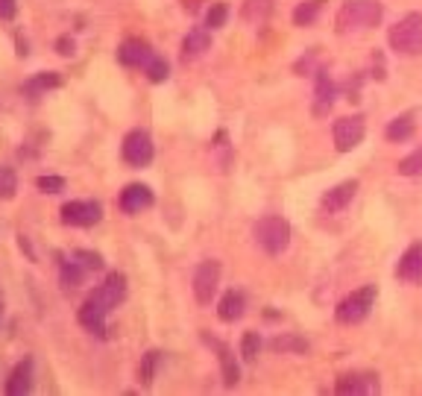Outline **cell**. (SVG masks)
Returning <instances> with one entry per match:
<instances>
[{"instance_id": "obj_1", "label": "cell", "mask_w": 422, "mask_h": 396, "mask_svg": "<svg viewBox=\"0 0 422 396\" xmlns=\"http://www.w3.org/2000/svg\"><path fill=\"white\" fill-rule=\"evenodd\" d=\"M381 9L378 0H346L337 12V33H352V30H370L381 24Z\"/></svg>"}, {"instance_id": "obj_2", "label": "cell", "mask_w": 422, "mask_h": 396, "mask_svg": "<svg viewBox=\"0 0 422 396\" xmlns=\"http://www.w3.org/2000/svg\"><path fill=\"white\" fill-rule=\"evenodd\" d=\"M390 50L399 56H419L422 53V15L408 12L402 21H396L387 33Z\"/></svg>"}, {"instance_id": "obj_3", "label": "cell", "mask_w": 422, "mask_h": 396, "mask_svg": "<svg viewBox=\"0 0 422 396\" xmlns=\"http://www.w3.org/2000/svg\"><path fill=\"white\" fill-rule=\"evenodd\" d=\"M255 244L267 255H281L291 247V223L279 214H267L255 223Z\"/></svg>"}, {"instance_id": "obj_4", "label": "cell", "mask_w": 422, "mask_h": 396, "mask_svg": "<svg viewBox=\"0 0 422 396\" xmlns=\"http://www.w3.org/2000/svg\"><path fill=\"white\" fill-rule=\"evenodd\" d=\"M373 303H375V285H364L361 291L349 293L346 300H340V305H337V311H334V314H337V323L355 326V323H361V320H367Z\"/></svg>"}, {"instance_id": "obj_5", "label": "cell", "mask_w": 422, "mask_h": 396, "mask_svg": "<svg viewBox=\"0 0 422 396\" xmlns=\"http://www.w3.org/2000/svg\"><path fill=\"white\" fill-rule=\"evenodd\" d=\"M120 156L129 168H147L156 156V147H153V138L147 129H132L127 132L124 144H120Z\"/></svg>"}, {"instance_id": "obj_6", "label": "cell", "mask_w": 422, "mask_h": 396, "mask_svg": "<svg viewBox=\"0 0 422 396\" xmlns=\"http://www.w3.org/2000/svg\"><path fill=\"white\" fill-rule=\"evenodd\" d=\"M194 296H197V303L199 305H211L214 300V293L220 288V262L209 259V262H199L197 270H194Z\"/></svg>"}, {"instance_id": "obj_7", "label": "cell", "mask_w": 422, "mask_h": 396, "mask_svg": "<svg viewBox=\"0 0 422 396\" xmlns=\"http://www.w3.org/2000/svg\"><path fill=\"white\" fill-rule=\"evenodd\" d=\"M364 132H367V124L361 115H349V117H337L334 127H332V135H334V147L340 153H349L355 150L361 141H364Z\"/></svg>"}, {"instance_id": "obj_8", "label": "cell", "mask_w": 422, "mask_h": 396, "mask_svg": "<svg viewBox=\"0 0 422 396\" xmlns=\"http://www.w3.org/2000/svg\"><path fill=\"white\" fill-rule=\"evenodd\" d=\"M62 223L65 226H79V229H88L94 223H100V217H103V206L97 200H71L62 206Z\"/></svg>"}, {"instance_id": "obj_9", "label": "cell", "mask_w": 422, "mask_h": 396, "mask_svg": "<svg viewBox=\"0 0 422 396\" xmlns=\"http://www.w3.org/2000/svg\"><path fill=\"white\" fill-rule=\"evenodd\" d=\"M153 203H156V194L144 182H129L117 197V206H120V211H124V214H141V211L153 209Z\"/></svg>"}, {"instance_id": "obj_10", "label": "cell", "mask_w": 422, "mask_h": 396, "mask_svg": "<svg viewBox=\"0 0 422 396\" xmlns=\"http://www.w3.org/2000/svg\"><path fill=\"white\" fill-rule=\"evenodd\" d=\"M88 296H91V300H97L103 308H109V311L117 308L120 303L127 300V276H124V273H117V270L109 273V276H106V282L100 285V288H94Z\"/></svg>"}, {"instance_id": "obj_11", "label": "cell", "mask_w": 422, "mask_h": 396, "mask_svg": "<svg viewBox=\"0 0 422 396\" xmlns=\"http://www.w3.org/2000/svg\"><path fill=\"white\" fill-rule=\"evenodd\" d=\"M112 311L109 308H103L97 300H88L79 305V314H76V320H79V326L83 329H88L91 334H97V338H106V317H109Z\"/></svg>"}, {"instance_id": "obj_12", "label": "cell", "mask_w": 422, "mask_h": 396, "mask_svg": "<svg viewBox=\"0 0 422 396\" xmlns=\"http://www.w3.org/2000/svg\"><path fill=\"white\" fill-rule=\"evenodd\" d=\"M153 47L144 42V38H127L124 45L117 47V62L124 68H144L153 59Z\"/></svg>"}, {"instance_id": "obj_13", "label": "cell", "mask_w": 422, "mask_h": 396, "mask_svg": "<svg viewBox=\"0 0 422 396\" xmlns=\"http://www.w3.org/2000/svg\"><path fill=\"white\" fill-rule=\"evenodd\" d=\"M396 276L402 282L422 285V241L411 244L405 252H402V259L396 264Z\"/></svg>"}, {"instance_id": "obj_14", "label": "cell", "mask_w": 422, "mask_h": 396, "mask_svg": "<svg viewBox=\"0 0 422 396\" xmlns=\"http://www.w3.org/2000/svg\"><path fill=\"white\" fill-rule=\"evenodd\" d=\"M337 393H378V375L375 373H346L340 375L337 385H334Z\"/></svg>"}, {"instance_id": "obj_15", "label": "cell", "mask_w": 422, "mask_h": 396, "mask_svg": "<svg viewBox=\"0 0 422 396\" xmlns=\"http://www.w3.org/2000/svg\"><path fill=\"white\" fill-rule=\"evenodd\" d=\"M6 393L9 396H27L33 393V359L18 361L6 379Z\"/></svg>"}, {"instance_id": "obj_16", "label": "cell", "mask_w": 422, "mask_h": 396, "mask_svg": "<svg viewBox=\"0 0 422 396\" xmlns=\"http://www.w3.org/2000/svg\"><path fill=\"white\" fill-rule=\"evenodd\" d=\"M355 194H358V180H346V182H340V185H334L332 191H326L323 194V209L326 211H344L352 200H355Z\"/></svg>"}, {"instance_id": "obj_17", "label": "cell", "mask_w": 422, "mask_h": 396, "mask_svg": "<svg viewBox=\"0 0 422 396\" xmlns=\"http://www.w3.org/2000/svg\"><path fill=\"white\" fill-rule=\"evenodd\" d=\"M244 308H247L244 293H240V291H226L223 296H220V303H217V317L223 323H235V320L244 317Z\"/></svg>"}, {"instance_id": "obj_18", "label": "cell", "mask_w": 422, "mask_h": 396, "mask_svg": "<svg viewBox=\"0 0 422 396\" xmlns=\"http://www.w3.org/2000/svg\"><path fill=\"white\" fill-rule=\"evenodd\" d=\"M206 50H211V35L206 30H191L182 38V59L185 62H194V59H199Z\"/></svg>"}, {"instance_id": "obj_19", "label": "cell", "mask_w": 422, "mask_h": 396, "mask_svg": "<svg viewBox=\"0 0 422 396\" xmlns=\"http://www.w3.org/2000/svg\"><path fill=\"white\" fill-rule=\"evenodd\" d=\"M209 344H214L217 346V359H220V373H223V385L226 388H235L238 382H240V367H238V361H235V355H232V349L229 346H223L220 341H211V338H206Z\"/></svg>"}, {"instance_id": "obj_20", "label": "cell", "mask_w": 422, "mask_h": 396, "mask_svg": "<svg viewBox=\"0 0 422 396\" xmlns=\"http://www.w3.org/2000/svg\"><path fill=\"white\" fill-rule=\"evenodd\" d=\"M270 349L273 352H281V355H305L311 346H308V341L305 338H299L296 332H281V334H276V338L270 341Z\"/></svg>"}, {"instance_id": "obj_21", "label": "cell", "mask_w": 422, "mask_h": 396, "mask_svg": "<svg viewBox=\"0 0 422 396\" xmlns=\"http://www.w3.org/2000/svg\"><path fill=\"white\" fill-rule=\"evenodd\" d=\"M59 86H62V76H59L56 71H45V74H35L33 79H27V83H24V94L42 97V94L53 91V88H59Z\"/></svg>"}, {"instance_id": "obj_22", "label": "cell", "mask_w": 422, "mask_h": 396, "mask_svg": "<svg viewBox=\"0 0 422 396\" xmlns=\"http://www.w3.org/2000/svg\"><path fill=\"white\" fill-rule=\"evenodd\" d=\"M414 129H416V124H414V115L408 112V115H399V117H393V121L387 124V129H385V135H387V141H393V144H402V141H408V138H414Z\"/></svg>"}, {"instance_id": "obj_23", "label": "cell", "mask_w": 422, "mask_h": 396, "mask_svg": "<svg viewBox=\"0 0 422 396\" xmlns=\"http://www.w3.org/2000/svg\"><path fill=\"white\" fill-rule=\"evenodd\" d=\"M86 273H88V270L71 255V259L62 262V267H59V279H62L65 288H79V285L86 282Z\"/></svg>"}, {"instance_id": "obj_24", "label": "cell", "mask_w": 422, "mask_h": 396, "mask_svg": "<svg viewBox=\"0 0 422 396\" xmlns=\"http://www.w3.org/2000/svg\"><path fill=\"white\" fill-rule=\"evenodd\" d=\"M320 12H323V0H305V4H299L293 9V24L296 27H311L320 18Z\"/></svg>"}, {"instance_id": "obj_25", "label": "cell", "mask_w": 422, "mask_h": 396, "mask_svg": "<svg viewBox=\"0 0 422 396\" xmlns=\"http://www.w3.org/2000/svg\"><path fill=\"white\" fill-rule=\"evenodd\" d=\"M158 364H162V352H158V349H150V352L144 355V359H141V364H138V382L144 385V388H150V385H153Z\"/></svg>"}, {"instance_id": "obj_26", "label": "cell", "mask_w": 422, "mask_h": 396, "mask_svg": "<svg viewBox=\"0 0 422 396\" xmlns=\"http://www.w3.org/2000/svg\"><path fill=\"white\" fill-rule=\"evenodd\" d=\"M332 103H334V83L329 79L326 71H320L317 74V112H323Z\"/></svg>"}, {"instance_id": "obj_27", "label": "cell", "mask_w": 422, "mask_h": 396, "mask_svg": "<svg viewBox=\"0 0 422 396\" xmlns=\"http://www.w3.org/2000/svg\"><path fill=\"white\" fill-rule=\"evenodd\" d=\"M226 21H229V4L226 0H217V4H211L206 12V27L220 30V27H226Z\"/></svg>"}, {"instance_id": "obj_28", "label": "cell", "mask_w": 422, "mask_h": 396, "mask_svg": "<svg viewBox=\"0 0 422 396\" xmlns=\"http://www.w3.org/2000/svg\"><path fill=\"white\" fill-rule=\"evenodd\" d=\"M144 74H147V79H150V83H165V79L170 76V65H168V62H165V59L158 56V53H153V59H150V62L144 65Z\"/></svg>"}, {"instance_id": "obj_29", "label": "cell", "mask_w": 422, "mask_h": 396, "mask_svg": "<svg viewBox=\"0 0 422 396\" xmlns=\"http://www.w3.org/2000/svg\"><path fill=\"white\" fill-rule=\"evenodd\" d=\"M18 194V173L15 168H0V200H12Z\"/></svg>"}, {"instance_id": "obj_30", "label": "cell", "mask_w": 422, "mask_h": 396, "mask_svg": "<svg viewBox=\"0 0 422 396\" xmlns=\"http://www.w3.org/2000/svg\"><path fill=\"white\" fill-rule=\"evenodd\" d=\"M273 9V0H247L244 6V18L247 21H264Z\"/></svg>"}, {"instance_id": "obj_31", "label": "cell", "mask_w": 422, "mask_h": 396, "mask_svg": "<svg viewBox=\"0 0 422 396\" xmlns=\"http://www.w3.org/2000/svg\"><path fill=\"white\" fill-rule=\"evenodd\" d=\"M396 170H399L402 176H419V173H422V147H416L411 156L402 158Z\"/></svg>"}, {"instance_id": "obj_32", "label": "cell", "mask_w": 422, "mask_h": 396, "mask_svg": "<svg viewBox=\"0 0 422 396\" xmlns=\"http://www.w3.org/2000/svg\"><path fill=\"white\" fill-rule=\"evenodd\" d=\"M65 185H68L65 176H53V173H45V176H38V180H35V188L42 194H62Z\"/></svg>"}, {"instance_id": "obj_33", "label": "cell", "mask_w": 422, "mask_h": 396, "mask_svg": "<svg viewBox=\"0 0 422 396\" xmlns=\"http://www.w3.org/2000/svg\"><path fill=\"white\" fill-rule=\"evenodd\" d=\"M261 352V334L258 332H247L244 341H240V355H244V361H255Z\"/></svg>"}, {"instance_id": "obj_34", "label": "cell", "mask_w": 422, "mask_h": 396, "mask_svg": "<svg viewBox=\"0 0 422 396\" xmlns=\"http://www.w3.org/2000/svg\"><path fill=\"white\" fill-rule=\"evenodd\" d=\"M74 259L83 264L88 273H97V270H103V255L100 252H91V250H76L74 252Z\"/></svg>"}, {"instance_id": "obj_35", "label": "cell", "mask_w": 422, "mask_h": 396, "mask_svg": "<svg viewBox=\"0 0 422 396\" xmlns=\"http://www.w3.org/2000/svg\"><path fill=\"white\" fill-rule=\"evenodd\" d=\"M53 47H56V53H59V56H65V59H71V56L76 53V42H74L71 35H59Z\"/></svg>"}, {"instance_id": "obj_36", "label": "cell", "mask_w": 422, "mask_h": 396, "mask_svg": "<svg viewBox=\"0 0 422 396\" xmlns=\"http://www.w3.org/2000/svg\"><path fill=\"white\" fill-rule=\"evenodd\" d=\"M18 0H0V21H15Z\"/></svg>"}, {"instance_id": "obj_37", "label": "cell", "mask_w": 422, "mask_h": 396, "mask_svg": "<svg viewBox=\"0 0 422 396\" xmlns=\"http://www.w3.org/2000/svg\"><path fill=\"white\" fill-rule=\"evenodd\" d=\"M18 247H21V252H27V259L30 262H35L38 255H35V250H33V244H30V238L27 235H18Z\"/></svg>"}, {"instance_id": "obj_38", "label": "cell", "mask_w": 422, "mask_h": 396, "mask_svg": "<svg viewBox=\"0 0 422 396\" xmlns=\"http://www.w3.org/2000/svg\"><path fill=\"white\" fill-rule=\"evenodd\" d=\"M30 50H27V42H21V38H18V56H27Z\"/></svg>"}, {"instance_id": "obj_39", "label": "cell", "mask_w": 422, "mask_h": 396, "mask_svg": "<svg viewBox=\"0 0 422 396\" xmlns=\"http://www.w3.org/2000/svg\"><path fill=\"white\" fill-rule=\"evenodd\" d=\"M0 308H4V291H0Z\"/></svg>"}, {"instance_id": "obj_40", "label": "cell", "mask_w": 422, "mask_h": 396, "mask_svg": "<svg viewBox=\"0 0 422 396\" xmlns=\"http://www.w3.org/2000/svg\"><path fill=\"white\" fill-rule=\"evenodd\" d=\"M0 323H4V308H0Z\"/></svg>"}]
</instances>
